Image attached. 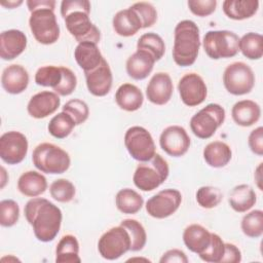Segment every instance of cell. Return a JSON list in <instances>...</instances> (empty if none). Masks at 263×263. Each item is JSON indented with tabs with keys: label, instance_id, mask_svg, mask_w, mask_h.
<instances>
[{
	"label": "cell",
	"instance_id": "1",
	"mask_svg": "<svg viewBox=\"0 0 263 263\" xmlns=\"http://www.w3.org/2000/svg\"><path fill=\"white\" fill-rule=\"evenodd\" d=\"M24 213L38 240L49 242L55 238L61 229L63 219V214L59 206L46 198L33 197L26 203Z\"/></svg>",
	"mask_w": 263,
	"mask_h": 263
},
{
	"label": "cell",
	"instance_id": "2",
	"mask_svg": "<svg viewBox=\"0 0 263 263\" xmlns=\"http://www.w3.org/2000/svg\"><path fill=\"white\" fill-rule=\"evenodd\" d=\"M200 47V35L197 25L190 20L179 22L174 31L173 59L180 67H188L195 63Z\"/></svg>",
	"mask_w": 263,
	"mask_h": 263
},
{
	"label": "cell",
	"instance_id": "3",
	"mask_svg": "<svg viewBox=\"0 0 263 263\" xmlns=\"http://www.w3.org/2000/svg\"><path fill=\"white\" fill-rule=\"evenodd\" d=\"M32 161L37 170L51 175L67 172L71 164V158L67 151L47 142L35 147L32 153Z\"/></svg>",
	"mask_w": 263,
	"mask_h": 263
},
{
	"label": "cell",
	"instance_id": "4",
	"mask_svg": "<svg viewBox=\"0 0 263 263\" xmlns=\"http://www.w3.org/2000/svg\"><path fill=\"white\" fill-rule=\"evenodd\" d=\"M168 174L170 167L166 160L156 153L150 160L138 164L133 181L137 188L149 192L158 188L167 179Z\"/></svg>",
	"mask_w": 263,
	"mask_h": 263
},
{
	"label": "cell",
	"instance_id": "5",
	"mask_svg": "<svg viewBox=\"0 0 263 263\" xmlns=\"http://www.w3.org/2000/svg\"><path fill=\"white\" fill-rule=\"evenodd\" d=\"M239 37L232 31H208L202 39V46L209 58L213 60L228 59L237 54Z\"/></svg>",
	"mask_w": 263,
	"mask_h": 263
},
{
	"label": "cell",
	"instance_id": "6",
	"mask_svg": "<svg viewBox=\"0 0 263 263\" xmlns=\"http://www.w3.org/2000/svg\"><path fill=\"white\" fill-rule=\"evenodd\" d=\"M29 26L34 38L41 44H53L60 37V26L53 8L44 7L31 11Z\"/></svg>",
	"mask_w": 263,
	"mask_h": 263
},
{
	"label": "cell",
	"instance_id": "7",
	"mask_svg": "<svg viewBox=\"0 0 263 263\" xmlns=\"http://www.w3.org/2000/svg\"><path fill=\"white\" fill-rule=\"evenodd\" d=\"M225 116V109L221 105L208 104L191 117V132L199 139H210L224 123Z\"/></svg>",
	"mask_w": 263,
	"mask_h": 263
},
{
	"label": "cell",
	"instance_id": "8",
	"mask_svg": "<svg viewBox=\"0 0 263 263\" xmlns=\"http://www.w3.org/2000/svg\"><path fill=\"white\" fill-rule=\"evenodd\" d=\"M124 145L128 154L140 162L150 160L156 154V147L151 134L143 126L135 125L124 134Z\"/></svg>",
	"mask_w": 263,
	"mask_h": 263
},
{
	"label": "cell",
	"instance_id": "9",
	"mask_svg": "<svg viewBox=\"0 0 263 263\" xmlns=\"http://www.w3.org/2000/svg\"><path fill=\"white\" fill-rule=\"evenodd\" d=\"M223 83L226 90L233 96L247 95L255 85V74L248 64L234 62L225 68Z\"/></svg>",
	"mask_w": 263,
	"mask_h": 263
},
{
	"label": "cell",
	"instance_id": "10",
	"mask_svg": "<svg viewBox=\"0 0 263 263\" xmlns=\"http://www.w3.org/2000/svg\"><path fill=\"white\" fill-rule=\"evenodd\" d=\"M98 251L106 260H116L130 251V237L127 230L119 225L102 234L98 241Z\"/></svg>",
	"mask_w": 263,
	"mask_h": 263
},
{
	"label": "cell",
	"instance_id": "11",
	"mask_svg": "<svg viewBox=\"0 0 263 263\" xmlns=\"http://www.w3.org/2000/svg\"><path fill=\"white\" fill-rule=\"evenodd\" d=\"M89 13L84 10H75L64 16L66 28L78 43H99L101 32L89 18Z\"/></svg>",
	"mask_w": 263,
	"mask_h": 263
},
{
	"label": "cell",
	"instance_id": "12",
	"mask_svg": "<svg viewBox=\"0 0 263 263\" xmlns=\"http://www.w3.org/2000/svg\"><path fill=\"white\" fill-rule=\"evenodd\" d=\"M182 203V194L179 190L167 188L159 191L146 202V212L155 219H164L175 214Z\"/></svg>",
	"mask_w": 263,
	"mask_h": 263
},
{
	"label": "cell",
	"instance_id": "13",
	"mask_svg": "<svg viewBox=\"0 0 263 263\" xmlns=\"http://www.w3.org/2000/svg\"><path fill=\"white\" fill-rule=\"evenodd\" d=\"M27 137L16 130H9L0 137V157L7 164L21 163L28 153Z\"/></svg>",
	"mask_w": 263,
	"mask_h": 263
},
{
	"label": "cell",
	"instance_id": "14",
	"mask_svg": "<svg viewBox=\"0 0 263 263\" xmlns=\"http://www.w3.org/2000/svg\"><path fill=\"white\" fill-rule=\"evenodd\" d=\"M181 101L189 107H195L203 103L208 96V87L200 75L197 73L185 74L178 83Z\"/></svg>",
	"mask_w": 263,
	"mask_h": 263
},
{
	"label": "cell",
	"instance_id": "15",
	"mask_svg": "<svg viewBox=\"0 0 263 263\" xmlns=\"http://www.w3.org/2000/svg\"><path fill=\"white\" fill-rule=\"evenodd\" d=\"M190 137L186 129L180 125L165 127L159 137L161 149L170 156L181 157L187 153L190 147Z\"/></svg>",
	"mask_w": 263,
	"mask_h": 263
},
{
	"label": "cell",
	"instance_id": "16",
	"mask_svg": "<svg viewBox=\"0 0 263 263\" xmlns=\"http://www.w3.org/2000/svg\"><path fill=\"white\" fill-rule=\"evenodd\" d=\"M84 75L86 87L92 96L104 97L111 90L113 75L109 64L105 59L95 70L85 72Z\"/></svg>",
	"mask_w": 263,
	"mask_h": 263
},
{
	"label": "cell",
	"instance_id": "17",
	"mask_svg": "<svg viewBox=\"0 0 263 263\" xmlns=\"http://www.w3.org/2000/svg\"><path fill=\"white\" fill-rule=\"evenodd\" d=\"M61 105V99L54 91L43 90L31 97L27 111L30 116L36 119L45 118L53 114Z\"/></svg>",
	"mask_w": 263,
	"mask_h": 263
},
{
	"label": "cell",
	"instance_id": "18",
	"mask_svg": "<svg viewBox=\"0 0 263 263\" xmlns=\"http://www.w3.org/2000/svg\"><path fill=\"white\" fill-rule=\"evenodd\" d=\"M174 85L171 76L165 72L155 73L146 87V96L154 105H165L172 98Z\"/></svg>",
	"mask_w": 263,
	"mask_h": 263
},
{
	"label": "cell",
	"instance_id": "19",
	"mask_svg": "<svg viewBox=\"0 0 263 263\" xmlns=\"http://www.w3.org/2000/svg\"><path fill=\"white\" fill-rule=\"evenodd\" d=\"M26 47L27 36L23 31L10 29L0 34V57L2 60H14L24 52Z\"/></svg>",
	"mask_w": 263,
	"mask_h": 263
},
{
	"label": "cell",
	"instance_id": "20",
	"mask_svg": "<svg viewBox=\"0 0 263 263\" xmlns=\"http://www.w3.org/2000/svg\"><path fill=\"white\" fill-rule=\"evenodd\" d=\"M29 73L21 65L12 64L6 67L1 75V84L4 90L11 95L22 93L29 84Z\"/></svg>",
	"mask_w": 263,
	"mask_h": 263
},
{
	"label": "cell",
	"instance_id": "21",
	"mask_svg": "<svg viewBox=\"0 0 263 263\" xmlns=\"http://www.w3.org/2000/svg\"><path fill=\"white\" fill-rule=\"evenodd\" d=\"M155 62L156 61L149 52L137 49V51L126 60V73L135 80H143L150 75Z\"/></svg>",
	"mask_w": 263,
	"mask_h": 263
},
{
	"label": "cell",
	"instance_id": "22",
	"mask_svg": "<svg viewBox=\"0 0 263 263\" xmlns=\"http://www.w3.org/2000/svg\"><path fill=\"white\" fill-rule=\"evenodd\" d=\"M231 116L237 125L248 127L255 124L260 119L261 108L255 101L241 100L233 105Z\"/></svg>",
	"mask_w": 263,
	"mask_h": 263
},
{
	"label": "cell",
	"instance_id": "23",
	"mask_svg": "<svg viewBox=\"0 0 263 263\" xmlns=\"http://www.w3.org/2000/svg\"><path fill=\"white\" fill-rule=\"evenodd\" d=\"M74 58L84 73L95 70L104 60L98 44L93 42L78 43L74 50Z\"/></svg>",
	"mask_w": 263,
	"mask_h": 263
},
{
	"label": "cell",
	"instance_id": "24",
	"mask_svg": "<svg viewBox=\"0 0 263 263\" xmlns=\"http://www.w3.org/2000/svg\"><path fill=\"white\" fill-rule=\"evenodd\" d=\"M112 26L115 33L121 37L134 36L142 29L139 16L130 7L116 12L112 20Z\"/></svg>",
	"mask_w": 263,
	"mask_h": 263
},
{
	"label": "cell",
	"instance_id": "25",
	"mask_svg": "<svg viewBox=\"0 0 263 263\" xmlns=\"http://www.w3.org/2000/svg\"><path fill=\"white\" fill-rule=\"evenodd\" d=\"M115 102L120 109L127 112H134L142 107L144 96L137 85L123 83L115 92Z\"/></svg>",
	"mask_w": 263,
	"mask_h": 263
},
{
	"label": "cell",
	"instance_id": "26",
	"mask_svg": "<svg viewBox=\"0 0 263 263\" xmlns=\"http://www.w3.org/2000/svg\"><path fill=\"white\" fill-rule=\"evenodd\" d=\"M211 232L200 224H190L184 229L183 241L186 248L199 255L211 242Z\"/></svg>",
	"mask_w": 263,
	"mask_h": 263
},
{
	"label": "cell",
	"instance_id": "27",
	"mask_svg": "<svg viewBox=\"0 0 263 263\" xmlns=\"http://www.w3.org/2000/svg\"><path fill=\"white\" fill-rule=\"evenodd\" d=\"M17 189L25 196L37 197L43 194L47 189V180L38 172L28 171L20 176Z\"/></svg>",
	"mask_w": 263,
	"mask_h": 263
},
{
	"label": "cell",
	"instance_id": "28",
	"mask_svg": "<svg viewBox=\"0 0 263 263\" xmlns=\"http://www.w3.org/2000/svg\"><path fill=\"white\" fill-rule=\"evenodd\" d=\"M205 162L215 168L224 167L229 163L232 157V151L228 144L222 141L209 143L202 151Z\"/></svg>",
	"mask_w": 263,
	"mask_h": 263
},
{
	"label": "cell",
	"instance_id": "29",
	"mask_svg": "<svg viewBox=\"0 0 263 263\" xmlns=\"http://www.w3.org/2000/svg\"><path fill=\"white\" fill-rule=\"evenodd\" d=\"M259 8L258 0H225L222 9L227 17L234 21L250 18L256 14Z\"/></svg>",
	"mask_w": 263,
	"mask_h": 263
},
{
	"label": "cell",
	"instance_id": "30",
	"mask_svg": "<svg viewBox=\"0 0 263 263\" xmlns=\"http://www.w3.org/2000/svg\"><path fill=\"white\" fill-rule=\"evenodd\" d=\"M228 201L233 211L245 213L255 205L257 195L250 185L239 184L231 190Z\"/></svg>",
	"mask_w": 263,
	"mask_h": 263
},
{
	"label": "cell",
	"instance_id": "31",
	"mask_svg": "<svg viewBox=\"0 0 263 263\" xmlns=\"http://www.w3.org/2000/svg\"><path fill=\"white\" fill-rule=\"evenodd\" d=\"M57 263H80L79 242L76 236L72 234L64 235L55 248Z\"/></svg>",
	"mask_w": 263,
	"mask_h": 263
},
{
	"label": "cell",
	"instance_id": "32",
	"mask_svg": "<svg viewBox=\"0 0 263 263\" xmlns=\"http://www.w3.org/2000/svg\"><path fill=\"white\" fill-rule=\"evenodd\" d=\"M115 203L118 211L122 214L133 215L138 213L142 209L144 204V199L134 189L123 188L117 192L115 197Z\"/></svg>",
	"mask_w": 263,
	"mask_h": 263
},
{
	"label": "cell",
	"instance_id": "33",
	"mask_svg": "<svg viewBox=\"0 0 263 263\" xmlns=\"http://www.w3.org/2000/svg\"><path fill=\"white\" fill-rule=\"evenodd\" d=\"M238 48L249 60H260L263 55V37L259 33L249 32L239 38Z\"/></svg>",
	"mask_w": 263,
	"mask_h": 263
},
{
	"label": "cell",
	"instance_id": "34",
	"mask_svg": "<svg viewBox=\"0 0 263 263\" xmlns=\"http://www.w3.org/2000/svg\"><path fill=\"white\" fill-rule=\"evenodd\" d=\"M137 49L149 52L157 62L163 57L165 52V44L163 39L158 34L149 32L143 34L138 39Z\"/></svg>",
	"mask_w": 263,
	"mask_h": 263
},
{
	"label": "cell",
	"instance_id": "35",
	"mask_svg": "<svg viewBox=\"0 0 263 263\" xmlns=\"http://www.w3.org/2000/svg\"><path fill=\"white\" fill-rule=\"evenodd\" d=\"M130 237V251L139 252L144 249L147 241V233L144 226L135 219H124L120 222Z\"/></svg>",
	"mask_w": 263,
	"mask_h": 263
},
{
	"label": "cell",
	"instance_id": "36",
	"mask_svg": "<svg viewBox=\"0 0 263 263\" xmlns=\"http://www.w3.org/2000/svg\"><path fill=\"white\" fill-rule=\"evenodd\" d=\"M75 126L76 124L73 119L67 113L62 111L50 119L47 129L53 138L65 139L72 133Z\"/></svg>",
	"mask_w": 263,
	"mask_h": 263
},
{
	"label": "cell",
	"instance_id": "37",
	"mask_svg": "<svg viewBox=\"0 0 263 263\" xmlns=\"http://www.w3.org/2000/svg\"><path fill=\"white\" fill-rule=\"evenodd\" d=\"M240 228L248 237H260L263 233V212L261 210H253L246 214L241 219Z\"/></svg>",
	"mask_w": 263,
	"mask_h": 263
},
{
	"label": "cell",
	"instance_id": "38",
	"mask_svg": "<svg viewBox=\"0 0 263 263\" xmlns=\"http://www.w3.org/2000/svg\"><path fill=\"white\" fill-rule=\"evenodd\" d=\"M62 81V69L58 66H43L35 73V82L40 86L54 89Z\"/></svg>",
	"mask_w": 263,
	"mask_h": 263
},
{
	"label": "cell",
	"instance_id": "39",
	"mask_svg": "<svg viewBox=\"0 0 263 263\" xmlns=\"http://www.w3.org/2000/svg\"><path fill=\"white\" fill-rule=\"evenodd\" d=\"M51 197L59 202L71 201L76 193L74 184L67 179H58L53 181L49 187Z\"/></svg>",
	"mask_w": 263,
	"mask_h": 263
},
{
	"label": "cell",
	"instance_id": "40",
	"mask_svg": "<svg viewBox=\"0 0 263 263\" xmlns=\"http://www.w3.org/2000/svg\"><path fill=\"white\" fill-rule=\"evenodd\" d=\"M222 199V191L214 186H201L196 191V201L203 209L216 208Z\"/></svg>",
	"mask_w": 263,
	"mask_h": 263
},
{
	"label": "cell",
	"instance_id": "41",
	"mask_svg": "<svg viewBox=\"0 0 263 263\" xmlns=\"http://www.w3.org/2000/svg\"><path fill=\"white\" fill-rule=\"evenodd\" d=\"M63 112L67 113L76 125L84 123L89 116V108L87 104L79 99H72L63 106Z\"/></svg>",
	"mask_w": 263,
	"mask_h": 263
},
{
	"label": "cell",
	"instance_id": "42",
	"mask_svg": "<svg viewBox=\"0 0 263 263\" xmlns=\"http://www.w3.org/2000/svg\"><path fill=\"white\" fill-rule=\"evenodd\" d=\"M225 250V242L222 240L220 235L217 233L211 234V242L209 247L200 253L198 256L204 262L209 263H219L224 255Z\"/></svg>",
	"mask_w": 263,
	"mask_h": 263
},
{
	"label": "cell",
	"instance_id": "43",
	"mask_svg": "<svg viewBox=\"0 0 263 263\" xmlns=\"http://www.w3.org/2000/svg\"><path fill=\"white\" fill-rule=\"evenodd\" d=\"M20 219V206L13 199L0 201V224L3 227H11Z\"/></svg>",
	"mask_w": 263,
	"mask_h": 263
},
{
	"label": "cell",
	"instance_id": "44",
	"mask_svg": "<svg viewBox=\"0 0 263 263\" xmlns=\"http://www.w3.org/2000/svg\"><path fill=\"white\" fill-rule=\"evenodd\" d=\"M130 8L137 13L141 23L142 29L152 27L157 21V11L156 8L149 2H136L134 3Z\"/></svg>",
	"mask_w": 263,
	"mask_h": 263
},
{
	"label": "cell",
	"instance_id": "45",
	"mask_svg": "<svg viewBox=\"0 0 263 263\" xmlns=\"http://www.w3.org/2000/svg\"><path fill=\"white\" fill-rule=\"evenodd\" d=\"M61 69H62V81L59 84V86H57L53 89V91L59 96L66 97L71 95L75 90L77 86V77L71 69L63 66H61Z\"/></svg>",
	"mask_w": 263,
	"mask_h": 263
},
{
	"label": "cell",
	"instance_id": "46",
	"mask_svg": "<svg viewBox=\"0 0 263 263\" xmlns=\"http://www.w3.org/2000/svg\"><path fill=\"white\" fill-rule=\"evenodd\" d=\"M187 5L190 11L200 17L211 15L217 7L216 0H189Z\"/></svg>",
	"mask_w": 263,
	"mask_h": 263
},
{
	"label": "cell",
	"instance_id": "47",
	"mask_svg": "<svg viewBox=\"0 0 263 263\" xmlns=\"http://www.w3.org/2000/svg\"><path fill=\"white\" fill-rule=\"evenodd\" d=\"M248 144L251 151L258 155H263V127L258 126L257 128L253 129L248 138Z\"/></svg>",
	"mask_w": 263,
	"mask_h": 263
},
{
	"label": "cell",
	"instance_id": "48",
	"mask_svg": "<svg viewBox=\"0 0 263 263\" xmlns=\"http://www.w3.org/2000/svg\"><path fill=\"white\" fill-rule=\"evenodd\" d=\"M75 10L90 12V3L87 0H64L61 3V15L64 17Z\"/></svg>",
	"mask_w": 263,
	"mask_h": 263
},
{
	"label": "cell",
	"instance_id": "49",
	"mask_svg": "<svg viewBox=\"0 0 263 263\" xmlns=\"http://www.w3.org/2000/svg\"><path fill=\"white\" fill-rule=\"evenodd\" d=\"M240 261H241V252H240V250L233 243L225 242L224 255L221 259V262L238 263Z\"/></svg>",
	"mask_w": 263,
	"mask_h": 263
},
{
	"label": "cell",
	"instance_id": "50",
	"mask_svg": "<svg viewBox=\"0 0 263 263\" xmlns=\"http://www.w3.org/2000/svg\"><path fill=\"white\" fill-rule=\"evenodd\" d=\"M160 263H174V262H178V263H187L188 262V258L186 256V254L179 250V249H172L166 251L160 258L159 260Z\"/></svg>",
	"mask_w": 263,
	"mask_h": 263
},
{
	"label": "cell",
	"instance_id": "51",
	"mask_svg": "<svg viewBox=\"0 0 263 263\" xmlns=\"http://www.w3.org/2000/svg\"><path fill=\"white\" fill-rule=\"evenodd\" d=\"M29 11H33L38 8H44V7H49L53 8L55 7V1L54 0H28L26 2Z\"/></svg>",
	"mask_w": 263,
	"mask_h": 263
},
{
	"label": "cell",
	"instance_id": "52",
	"mask_svg": "<svg viewBox=\"0 0 263 263\" xmlns=\"http://www.w3.org/2000/svg\"><path fill=\"white\" fill-rule=\"evenodd\" d=\"M261 168H262V162L261 163H259V165L257 166V168H256V171H255V181H256V183H257V186H258V188H259V190H263L262 189V185H261Z\"/></svg>",
	"mask_w": 263,
	"mask_h": 263
},
{
	"label": "cell",
	"instance_id": "53",
	"mask_svg": "<svg viewBox=\"0 0 263 263\" xmlns=\"http://www.w3.org/2000/svg\"><path fill=\"white\" fill-rule=\"evenodd\" d=\"M21 4H23L22 0H17V1H7V2H1V5L6 7V8H16L17 6H20Z\"/></svg>",
	"mask_w": 263,
	"mask_h": 263
},
{
	"label": "cell",
	"instance_id": "54",
	"mask_svg": "<svg viewBox=\"0 0 263 263\" xmlns=\"http://www.w3.org/2000/svg\"><path fill=\"white\" fill-rule=\"evenodd\" d=\"M5 176H6V172H5V168L2 166L1 167V188H3L6 184V182L8 181V178L6 179Z\"/></svg>",
	"mask_w": 263,
	"mask_h": 263
}]
</instances>
